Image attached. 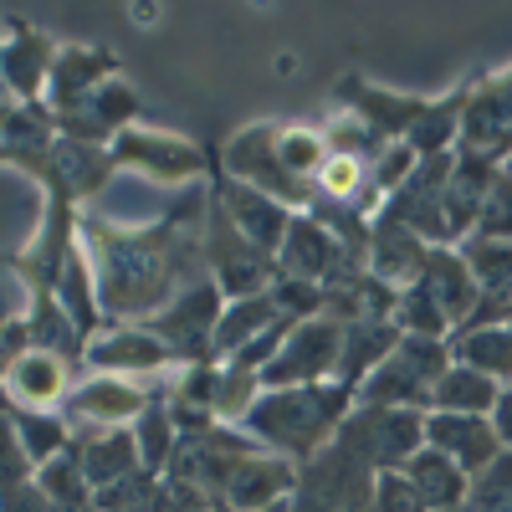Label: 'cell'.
I'll use <instances>...</instances> for the list:
<instances>
[{"label":"cell","mask_w":512,"mask_h":512,"mask_svg":"<svg viewBox=\"0 0 512 512\" xmlns=\"http://www.w3.org/2000/svg\"><path fill=\"white\" fill-rule=\"evenodd\" d=\"M47 113H52V123H57V134H62V139L108 149V144L123 134V128H134V123H139L144 98L128 88V77L118 72V77L103 82V88H93L88 98H77V103H67V108H47Z\"/></svg>","instance_id":"obj_13"},{"label":"cell","mask_w":512,"mask_h":512,"mask_svg":"<svg viewBox=\"0 0 512 512\" xmlns=\"http://www.w3.org/2000/svg\"><path fill=\"white\" fill-rule=\"evenodd\" d=\"M282 303H277V292H256V297H236V303H226L221 323H216V364H226L231 354H241L251 338H262L282 323Z\"/></svg>","instance_id":"obj_20"},{"label":"cell","mask_w":512,"mask_h":512,"mask_svg":"<svg viewBox=\"0 0 512 512\" xmlns=\"http://www.w3.org/2000/svg\"><path fill=\"white\" fill-rule=\"evenodd\" d=\"M36 482V461L26 456L21 436H16V425L11 415H0V492H11V487H26Z\"/></svg>","instance_id":"obj_28"},{"label":"cell","mask_w":512,"mask_h":512,"mask_svg":"<svg viewBox=\"0 0 512 512\" xmlns=\"http://www.w3.org/2000/svg\"><path fill=\"white\" fill-rule=\"evenodd\" d=\"M16 318H26V287L16 277H0V338L11 333Z\"/></svg>","instance_id":"obj_30"},{"label":"cell","mask_w":512,"mask_h":512,"mask_svg":"<svg viewBox=\"0 0 512 512\" xmlns=\"http://www.w3.org/2000/svg\"><path fill=\"white\" fill-rule=\"evenodd\" d=\"M62 41L52 31H41L26 16H0V93L16 108L47 103V82L57 67Z\"/></svg>","instance_id":"obj_6"},{"label":"cell","mask_w":512,"mask_h":512,"mask_svg":"<svg viewBox=\"0 0 512 512\" xmlns=\"http://www.w3.org/2000/svg\"><path fill=\"white\" fill-rule=\"evenodd\" d=\"M374 512H431L420 502V492L410 487L405 472H379L374 477Z\"/></svg>","instance_id":"obj_29"},{"label":"cell","mask_w":512,"mask_h":512,"mask_svg":"<svg viewBox=\"0 0 512 512\" xmlns=\"http://www.w3.org/2000/svg\"><path fill=\"white\" fill-rule=\"evenodd\" d=\"M451 364V344L446 338H415L405 333L395 354L384 359L364 384L354 405H405V410H425V400H431V384L446 374Z\"/></svg>","instance_id":"obj_3"},{"label":"cell","mask_w":512,"mask_h":512,"mask_svg":"<svg viewBox=\"0 0 512 512\" xmlns=\"http://www.w3.org/2000/svg\"><path fill=\"white\" fill-rule=\"evenodd\" d=\"M400 472L410 477V487L420 492V502L431 512H456V507H466V497H472V477H466L451 456H441L436 446H420Z\"/></svg>","instance_id":"obj_19"},{"label":"cell","mask_w":512,"mask_h":512,"mask_svg":"<svg viewBox=\"0 0 512 512\" xmlns=\"http://www.w3.org/2000/svg\"><path fill=\"white\" fill-rule=\"evenodd\" d=\"M72 446H77L82 477H88L93 492H103L113 482H128V477L144 472L134 425H128V431H72Z\"/></svg>","instance_id":"obj_17"},{"label":"cell","mask_w":512,"mask_h":512,"mask_svg":"<svg viewBox=\"0 0 512 512\" xmlns=\"http://www.w3.org/2000/svg\"><path fill=\"white\" fill-rule=\"evenodd\" d=\"M149 390L154 384H139V379L82 374L62 400V420L72 431H128L149 410Z\"/></svg>","instance_id":"obj_12"},{"label":"cell","mask_w":512,"mask_h":512,"mask_svg":"<svg viewBox=\"0 0 512 512\" xmlns=\"http://www.w3.org/2000/svg\"><path fill=\"white\" fill-rule=\"evenodd\" d=\"M292 487H297V466L256 446V451L226 456L216 497L226 512H277L292 502Z\"/></svg>","instance_id":"obj_11"},{"label":"cell","mask_w":512,"mask_h":512,"mask_svg":"<svg viewBox=\"0 0 512 512\" xmlns=\"http://www.w3.org/2000/svg\"><path fill=\"white\" fill-rule=\"evenodd\" d=\"M210 195L226 205V216L236 221V231H241L256 251H262V256H272V262H277V251H282V241H287V226H292V210L277 205V200L262 195V190L231 180L226 169L216 164V154H210Z\"/></svg>","instance_id":"obj_14"},{"label":"cell","mask_w":512,"mask_h":512,"mask_svg":"<svg viewBox=\"0 0 512 512\" xmlns=\"http://www.w3.org/2000/svg\"><path fill=\"white\" fill-rule=\"evenodd\" d=\"M425 446H436L441 456H451L466 477L487 472V466L507 451L492 415H446V410L425 415Z\"/></svg>","instance_id":"obj_15"},{"label":"cell","mask_w":512,"mask_h":512,"mask_svg":"<svg viewBox=\"0 0 512 512\" xmlns=\"http://www.w3.org/2000/svg\"><path fill=\"white\" fill-rule=\"evenodd\" d=\"M221 313H226L221 287L210 282V277H200L164 313H154L144 328L154 338H164L180 364H216V323H221Z\"/></svg>","instance_id":"obj_8"},{"label":"cell","mask_w":512,"mask_h":512,"mask_svg":"<svg viewBox=\"0 0 512 512\" xmlns=\"http://www.w3.org/2000/svg\"><path fill=\"white\" fill-rule=\"evenodd\" d=\"M338 349H344V323L318 313V318H303L287 338L282 349L267 359V369L256 374L262 390H303V384H328L338 374Z\"/></svg>","instance_id":"obj_7"},{"label":"cell","mask_w":512,"mask_h":512,"mask_svg":"<svg viewBox=\"0 0 512 512\" xmlns=\"http://www.w3.org/2000/svg\"><path fill=\"white\" fill-rule=\"evenodd\" d=\"M349 410H354V390H344L338 379L303 384V390H262L251 400V410L241 415V431L262 451H272L292 466L297 461L308 466L338 436Z\"/></svg>","instance_id":"obj_2"},{"label":"cell","mask_w":512,"mask_h":512,"mask_svg":"<svg viewBox=\"0 0 512 512\" xmlns=\"http://www.w3.org/2000/svg\"><path fill=\"white\" fill-rule=\"evenodd\" d=\"M502 400V384L487 379L482 369L472 364H446V374L431 384V400H425V415L431 410H446V415H492Z\"/></svg>","instance_id":"obj_21"},{"label":"cell","mask_w":512,"mask_h":512,"mask_svg":"<svg viewBox=\"0 0 512 512\" xmlns=\"http://www.w3.org/2000/svg\"><path fill=\"white\" fill-rule=\"evenodd\" d=\"M77 236L93 262L98 308L108 323H149L175 297L210 277L205 272V195H180V205L154 226H123L98 210H77Z\"/></svg>","instance_id":"obj_1"},{"label":"cell","mask_w":512,"mask_h":512,"mask_svg":"<svg viewBox=\"0 0 512 512\" xmlns=\"http://www.w3.org/2000/svg\"><path fill=\"white\" fill-rule=\"evenodd\" d=\"M277 159H282V169H287L292 180L313 185V180H318V169H323V159H328V144H323L318 128L277 123Z\"/></svg>","instance_id":"obj_27"},{"label":"cell","mask_w":512,"mask_h":512,"mask_svg":"<svg viewBox=\"0 0 512 512\" xmlns=\"http://www.w3.org/2000/svg\"><path fill=\"white\" fill-rule=\"evenodd\" d=\"M6 379V395L16 410H62L67 390H72V359L47 354V349H26L21 359H11V369L0 374Z\"/></svg>","instance_id":"obj_16"},{"label":"cell","mask_w":512,"mask_h":512,"mask_svg":"<svg viewBox=\"0 0 512 512\" xmlns=\"http://www.w3.org/2000/svg\"><path fill=\"white\" fill-rule=\"evenodd\" d=\"M36 487L47 492V502L57 512H98L93 507V487L82 477V461H77V446H67L57 461L36 466Z\"/></svg>","instance_id":"obj_25"},{"label":"cell","mask_w":512,"mask_h":512,"mask_svg":"<svg viewBox=\"0 0 512 512\" xmlns=\"http://www.w3.org/2000/svg\"><path fill=\"white\" fill-rule=\"evenodd\" d=\"M134 441H139V461H144V472L149 477H164V466L169 456H175V415H169V390H164V379L149 390V410L134 420Z\"/></svg>","instance_id":"obj_24"},{"label":"cell","mask_w":512,"mask_h":512,"mask_svg":"<svg viewBox=\"0 0 512 512\" xmlns=\"http://www.w3.org/2000/svg\"><path fill=\"white\" fill-rule=\"evenodd\" d=\"M210 154H216V164L226 169L231 180L272 195L277 205L292 210V216H308L313 210V185L292 180L282 169V159H277V123H246L241 134H231L221 149H210Z\"/></svg>","instance_id":"obj_4"},{"label":"cell","mask_w":512,"mask_h":512,"mask_svg":"<svg viewBox=\"0 0 512 512\" xmlns=\"http://www.w3.org/2000/svg\"><path fill=\"white\" fill-rule=\"evenodd\" d=\"M26 338H31V349L62 354L72 364H82V349H88V338L77 333V323L62 313L52 292H26Z\"/></svg>","instance_id":"obj_23"},{"label":"cell","mask_w":512,"mask_h":512,"mask_svg":"<svg viewBox=\"0 0 512 512\" xmlns=\"http://www.w3.org/2000/svg\"><path fill=\"white\" fill-rule=\"evenodd\" d=\"M108 77H118V57L108 47H88V41H62L52 82H47V108H67L77 98H88L103 88Z\"/></svg>","instance_id":"obj_18"},{"label":"cell","mask_w":512,"mask_h":512,"mask_svg":"<svg viewBox=\"0 0 512 512\" xmlns=\"http://www.w3.org/2000/svg\"><path fill=\"white\" fill-rule=\"evenodd\" d=\"M205 272L210 282L221 287L226 303H236V297H256V292H267L277 282V262L272 256H262L241 231L236 221L226 216V205L216 195H205Z\"/></svg>","instance_id":"obj_5"},{"label":"cell","mask_w":512,"mask_h":512,"mask_svg":"<svg viewBox=\"0 0 512 512\" xmlns=\"http://www.w3.org/2000/svg\"><path fill=\"white\" fill-rule=\"evenodd\" d=\"M16 405H11V395H6V379H0V415H11Z\"/></svg>","instance_id":"obj_31"},{"label":"cell","mask_w":512,"mask_h":512,"mask_svg":"<svg viewBox=\"0 0 512 512\" xmlns=\"http://www.w3.org/2000/svg\"><path fill=\"white\" fill-rule=\"evenodd\" d=\"M108 154L118 169H139V175H149L159 185H190L210 169V154L200 144H190L180 134H164V128H144V123L123 128L108 144Z\"/></svg>","instance_id":"obj_10"},{"label":"cell","mask_w":512,"mask_h":512,"mask_svg":"<svg viewBox=\"0 0 512 512\" xmlns=\"http://www.w3.org/2000/svg\"><path fill=\"white\" fill-rule=\"evenodd\" d=\"M82 364H88V374H118V379H139V384H159L175 369H185L175 349L164 338H154L144 323H108L103 333L88 338Z\"/></svg>","instance_id":"obj_9"},{"label":"cell","mask_w":512,"mask_h":512,"mask_svg":"<svg viewBox=\"0 0 512 512\" xmlns=\"http://www.w3.org/2000/svg\"><path fill=\"white\" fill-rule=\"evenodd\" d=\"M11 425H16V436L36 466L57 461L72 446V425L62 420V410H11Z\"/></svg>","instance_id":"obj_26"},{"label":"cell","mask_w":512,"mask_h":512,"mask_svg":"<svg viewBox=\"0 0 512 512\" xmlns=\"http://www.w3.org/2000/svg\"><path fill=\"white\" fill-rule=\"evenodd\" d=\"M451 359L472 364L497 384H512V323H466L451 333Z\"/></svg>","instance_id":"obj_22"}]
</instances>
